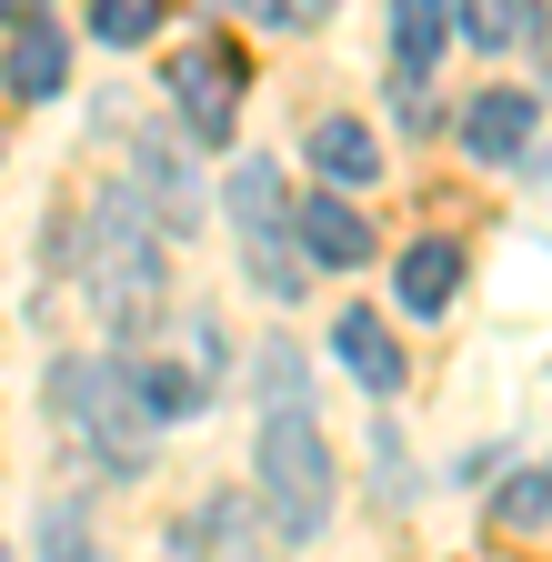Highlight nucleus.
<instances>
[{"label":"nucleus","instance_id":"9d476101","mask_svg":"<svg viewBox=\"0 0 552 562\" xmlns=\"http://www.w3.org/2000/svg\"><path fill=\"white\" fill-rule=\"evenodd\" d=\"M331 351L352 362V382H362V392H402V341H392L372 312H341V322H331Z\"/></svg>","mask_w":552,"mask_h":562},{"label":"nucleus","instance_id":"f257e3e1","mask_svg":"<svg viewBox=\"0 0 552 562\" xmlns=\"http://www.w3.org/2000/svg\"><path fill=\"white\" fill-rule=\"evenodd\" d=\"M71 271L91 281V302H101L111 331H151V312H161V241H151V201L131 181H101L91 232L71 241Z\"/></svg>","mask_w":552,"mask_h":562},{"label":"nucleus","instance_id":"412c9836","mask_svg":"<svg viewBox=\"0 0 552 562\" xmlns=\"http://www.w3.org/2000/svg\"><path fill=\"white\" fill-rule=\"evenodd\" d=\"M31 11H41V0H0V21H31Z\"/></svg>","mask_w":552,"mask_h":562},{"label":"nucleus","instance_id":"1a4fd4ad","mask_svg":"<svg viewBox=\"0 0 552 562\" xmlns=\"http://www.w3.org/2000/svg\"><path fill=\"white\" fill-rule=\"evenodd\" d=\"M452 292H462V251H452V241H412V251H402V312H412V322H442Z\"/></svg>","mask_w":552,"mask_h":562},{"label":"nucleus","instance_id":"ddd939ff","mask_svg":"<svg viewBox=\"0 0 552 562\" xmlns=\"http://www.w3.org/2000/svg\"><path fill=\"white\" fill-rule=\"evenodd\" d=\"M452 21H462V41H472V50H512L522 31H542L532 0H452Z\"/></svg>","mask_w":552,"mask_h":562},{"label":"nucleus","instance_id":"9b49d317","mask_svg":"<svg viewBox=\"0 0 552 562\" xmlns=\"http://www.w3.org/2000/svg\"><path fill=\"white\" fill-rule=\"evenodd\" d=\"M442 41H452V0H392V81H423Z\"/></svg>","mask_w":552,"mask_h":562},{"label":"nucleus","instance_id":"f8f14e48","mask_svg":"<svg viewBox=\"0 0 552 562\" xmlns=\"http://www.w3.org/2000/svg\"><path fill=\"white\" fill-rule=\"evenodd\" d=\"M312 161H322L331 191H362V181H382V140H372L362 121H322V131H312Z\"/></svg>","mask_w":552,"mask_h":562},{"label":"nucleus","instance_id":"6ab92c4d","mask_svg":"<svg viewBox=\"0 0 552 562\" xmlns=\"http://www.w3.org/2000/svg\"><path fill=\"white\" fill-rule=\"evenodd\" d=\"M493 513H503V532H532V522H552V472H522V482L503 492Z\"/></svg>","mask_w":552,"mask_h":562},{"label":"nucleus","instance_id":"6e6552de","mask_svg":"<svg viewBox=\"0 0 552 562\" xmlns=\"http://www.w3.org/2000/svg\"><path fill=\"white\" fill-rule=\"evenodd\" d=\"M462 151L472 161H522L532 151V91H482L462 111Z\"/></svg>","mask_w":552,"mask_h":562},{"label":"nucleus","instance_id":"2eb2a0df","mask_svg":"<svg viewBox=\"0 0 552 562\" xmlns=\"http://www.w3.org/2000/svg\"><path fill=\"white\" fill-rule=\"evenodd\" d=\"M201 532L222 542V562H261V552H271V532L251 522V503H241V492H212V503H201Z\"/></svg>","mask_w":552,"mask_h":562},{"label":"nucleus","instance_id":"dca6fc26","mask_svg":"<svg viewBox=\"0 0 552 562\" xmlns=\"http://www.w3.org/2000/svg\"><path fill=\"white\" fill-rule=\"evenodd\" d=\"M41 562H101L91 503H50V513H41Z\"/></svg>","mask_w":552,"mask_h":562},{"label":"nucleus","instance_id":"423d86ee","mask_svg":"<svg viewBox=\"0 0 552 562\" xmlns=\"http://www.w3.org/2000/svg\"><path fill=\"white\" fill-rule=\"evenodd\" d=\"M292 232L312 241V271H352V261H372V222L341 191H322V201H302L292 211Z\"/></svg>","mask_w":552,"mask_h":562},{"label":"nucleus","instance_id":"4468645a","mask_svg":"<svg viewBox=\"0 0 552 562\" xmlns=\"http://www.w3.org/2000/svg\"><path fill=\"white\" fill-rule=\"evenodd\" d=\"M222 201H232V222H241V241H261V232H282V171H271V161H241Z\"/></svg>","mask_w":552,"mask_h":562},{"label":"nucleus","instance_id":"aec40b11","mask_svg":"<svg viewBox=\"0 0 552 562\" xmlns=\"http://www.w3.org/2000/svg\"><path fill=\"white\" fill-rule=\"evenodd\" d=\"M241 11H251V21H271V31H292V21H322L331 0H241Z\"/></svg>","mask_w":552,"mask_h":562},{"label":"nucleus","instance_id":"7ed1b4c3","mask_svg":"<svg viewBox=\"0 0 552 562\" xmlns=\"http://www.w3.org/2000/svg\"><path fill=\"white\" fill-rule=\"evenodd\" d=\"M261 513H271V542H312L331 522V452L312 432V402H282L261 412Z\"/></svg>","mask_w":552,"mask_h":562},{"label":"nucleus","instance_id":"f3484780","mask_svg":"<svg viewBox=\"0 0 552 562\" xmlns=\"http://www.w3.org/2000/svg\"><path fill=\"white\" fill-rule=\"evenodd\" d=\"M142 412H151V422H191V412H201V372L151 362V372H142Z\"/></svg>","mask_w":552,"mask_h":562},{"label":"nucleus","instance_id":"a211bd4d","mask_svg":"<svg viewBox=\"0 0 552 562\" xmlns=\"http://www.w3.org/2000/svg\"><path fill=\"white\" fill-rule=\"evenodd\" d=\"M161 11H171V0H91V31H101L111 50H131V41L161 31Z\"/></svg>","mask_w":552,"mask_h":562},{"label":"nucleus","instance_id":"f03ea898","mask_svg":"<svg viewBox=\"0 0 552 562\" xmlns=\"http://www.w3.org/2000/svg\"><path fill=\"white\" fill-rule=\"evenodd\" d=\"M50 422L111 472H142V452H151V412H142L131 362H50Z\"/></svg>","mask_w":552,"mask_h":562},{"label":"nucleus","instance_id":"20e7f679","mask_svg":"<svg viewBox=\"0 0 552 562\" xmlns=\"http://www.w3.org/2000/svg\"><path fill=\"white\" fill-rule=\"evenodd\" d=\"M241 50L232 41H191L181 60H171V111L191 121V140H232V121H241Z\"/></svg>","mask_w":552,"mask_h":562},{"label":"nucleus","instance_id":"39448f33","mask_svg":"<svg viewBox=\"0 0 552 562\" xmlns=\"http://www.w3.org/2000/svg\"><path fill=\"white\" fill-rule=\"evenodd\" d=\"M0 81H11L21 101H50V91H71V41H60L41 11L11 21V41H0Z\"/></svg>","mask_w":552,"mask_h":562},{"label":"nucleus","instance_id":"0eeeda50","mask_svg":"<svg viewBox=\"0 0 552 562\" xmlns=\"http://www.w3.org/2000/svg\"><path fill=\"white\" fill-rule=\"evenodd\" d=\"M131 191L161 211V232H201V181H191V161L171 151V140H142V161H131Z\"/></svg>","mask_w":552,"mask_h":562}]
</instances>
